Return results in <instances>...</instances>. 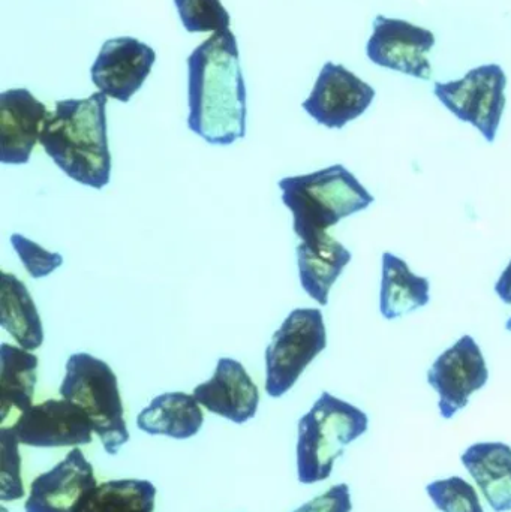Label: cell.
I'll use <instances>...</instances> for the list:
<instances>
[{
    "label": "cell",
    "mask_w": 511,
    "mask_h": 512,
    "mask_svg": "<svg viewBox=\"0 0 511 512\" xmlns=\"http://www.w3.org/2000/svg\"><path fill=\"white\" fill-rule=\"evenodd\" d=\"M188 128L212 146L246 135V86L230 29L213 33L188 57Z\"/></svg>",
    "instance_id": "1"
},
{
    "label": "cell",
    "mask_w": 511,
    "mask_h": 512,
    "mask_svg": "<svg viewBox=\"0 0 511 512\" xmlns=\"http://www.w3.org/2000/svg\"><path fill=\"white\" fill-rule=\"evenodd\" d=\"M107 98L95 92L86 99L57 101L39 138L44 152L69 179L93 189L105 188L111 180Z\"/></svg>",
    "instance_id": "2"
},
{
    "label": "cell",
    "mask_w": 511,
    "mask_h": 512,
    "mask_svg": "<svg viewBox=\"0 0 511 512\" xmlns=\"http://www.w3.org/2000/svg\"><path fill=\"white\" fill-rule=\"evenodd\" d=\"M282 203L293 215L302 242L327 233L342 219L368 209L375 198L344 165L279 180Z\"/></svg>",
    "instance_id": "3"
},
{
    "label": "cell",
    "mask_w": 511,
    "mask_h": 512,
    "mask_svg": "<svg viewBox=\"0 0 511 512\" xmlns=\"http://www.w3.org/2000/svg\"><path fill=\"white\" fill-rule=\"evenodd\" d=\"M369 418L362 409L324 391L299 421L297 475L303 484L327 480L345 447L365 435Z\"/></svg>",
    "instance_id": "4"
},
{
    "label": "cell",
    "mask_w": 511,
    "mask_h": 512,
    "mask_svg": "<svg viewBox=\"0 0 511 512\" xmlns=\"http://www.w3.org/2000/svg\"><path fill=\"white\" fill-rule=\"evenodd\" d=\"M59 393L83 409L105 453L114 456L129 441L119 382L105 361L87 352L72 354Z\"/></svg>",
    "instance_id": "5"
},
{
    "label": "cell",
    "mask_w": 511,
    "mask_h": 512,
    "mask_svg": "<svg viewBox=\"0 0 511 512\" xmlns=\"http://www.w3.org/2000/svg\"><path fill=\"white\" fill-rule=\"evenodd\" d=\"M326 348L323 312L320 309H294L267 346L266 393L273 399L284 396Z\"/></svg>",
    "instance_id": "6"
},
{
    "label": "cell",
    "mask_w": 511,
    "mask_h": 512,
    "mask_svg": "<svg viewBox=\"0 0 511 512\" xmlns=\"http://www.w3.org/2000/svg\"><path fill=\"white\" fill-rule=\"evenodd\" d=\"M507 75L497 63L470 69L459 80L437 81L434 95L462 122L479 129L488 143H494L507 105Z\"/></svg>",
    "instance_id": "7"
},
{
    "label": "cell",
    "mask_w": 511,
    "mask_h": 512,
    "mask_svg": "<svg viewBox=\"0 0 511 512\" xmlns=\"http://www.w3.org/2000/svg\"><path fill=\"white\" fill-rule=\"evenodd\" d=\"M437 44L432 30L401 18L377 15L366 44V56L375 65L420 80H431L428 54Z\"/></svg>",
    "instance_id": "8"
},
{
    "label": "cell",
    "mask_w": 511,
    "mask_h": 512,
    "mask_svg": "<svg viewBox=\"0 0 511 512\" xmlns=\"http://www.w3.org/2000/svg\"><path fill=\"white\" fill-rule=\"evenodd\" d=\"M374 87L338 63L321 68L314 89L302 107L318 125L342 129L366 113L375 99Z\"/></svg>",
    "instance_id": "9"
},
{
    "label": "cell",
    "mask_w": 511,
    "mask_h": 512,
    "mask_svg": "<svg viewBox=\"0 0 511 512\" xmlns=\"http://www.w3.org/2000/svg\"><path fill=\"white\" fill-rule=\"evenodd\" d=\"M489 379L482 349L471 336H462L432 364L428 382L440 396L441 417L450 420L468 405L471 394L482 390Z\"/></svg>",
    "instance_id": "10"
},
{
    "label": "cell",
    "mask_w": 511,
    "mask_h": 512,
    "mask_svg": "<svg viewBox=\"0 0 511 512\" xmlns=\"http://www.w3.org/2000/svg\"><path fill=\"white\" fill-rule=\"evenodd\" d=\"M9 427L21 445L36 448L87 445L95 433L83 409L63 397L30 406Z\"/></svg>",
    "instance_id": "11"
},
{
    "label": "cell",
    "mask_w": 511,
    "mask_h": 512,
    "mask_svg": "<svg viewBox=\"0 0 511 512\" xmlns=\"http://www.w3.org/2000/svg\"><path fill=\"white\" fill-rule=\"evenodd\" d=\"M155 62L152 47L131 36H120L102 44L90 75L99 92L116 101L129 102L149 77Z\"/></svg>",
    "instance_id": "12"
},
{
    "label": "cell",
    "mask_w": 511,
    "mask_h": 512,
    "mask_svg": "<svg viewBox=\"0 0 511 512\" xmlns=\"http://www.w3.org/2000/svg\"><path fill=\"white\" fill-rule=\"evenodd\" d=\"M96 489L93 466L80 448H74L51 471L33 480L24 511L80 512Z\"/></svg>",
    "instance_id": "13"
},
{
    "label": "cell",
    "mask_w": 511,
    "mask_h": 512,
    "mask_svg": "<svg viewBox=\"0 0 511 512\" xmlns=\"http://www.w3.org/2000/svg\"><path fill=\"white\" fill-rule=\"evenodd\" d=\"M48 113L27 89L6 90L0 95V162L23 165L30 161L41 138Z\"/></svg>",
    "instance_id": "14"
},
{
    "label": "cell",
    "mask_w": 511,
    "mask_h": 512,
    "mask_svg": "<svg viewBox=\"0 0 511 512\" xmlns=\"http://www.w3.org/2000/svg\"><path fill=\"white\" fill-rule=\"evenodd\" d=\"M194 397L207 411L236 424L254 418L260 403L257 385L233 358H219L212 378L195 387Z\"/></svg>",
    "instance_id": "15"
},
{
    "label": "cell",
    "mask_w": 511,
    "mask_h": 512,
    "mask_svg": "<svg viewBox=\"0 0 511 512\" xmlns=\"http://www.w3.org/2000/svg\"><path fill=\"white\" fill-rule=\"evenodd\" d=\"M296 254L303 291L321 306H327L330 289L350 264L353 255L327 233L300 243Z\"/></svg>",
    "instance_id": "16"
},
{
    "label": "cell",
    "mask_w": 511,
    "mask_h": 512,
    "mask_svg": "<svg viewBox=\"0 0 511 512\" xmlns=\"http://www.w3.org/2000/svg\"><path fill=\"white\" fill-rule=\"evenodd\" d=\"M477 487L495 512L511 511V448L503 442H485L462 454Z\"/></svg>",
    "instance_id": "17"
},
{
    "label": "cell",
    "mask_w": 511,
    "mask_h": 512,
    "mask_svg": "<svg viewBox=\"0 0 511 512\" xmlns=\"http://www.w3.org/2000/svg\"><path fill=\"white\" fill-rule=\"evenodd\" d=\"M39 360L32 351L2 343L0 346V420L14 421L30 408L38 382Z\"/></svg>",
    "instance_id": "18"
},
{
    "label": "cell",
    "mask_w": 511,
    "mask_h": 512,
    "mask_svg": "<svg viewBox=\"0 0 511 512\" xmlns=\"http://www.w3.org/2000/svg\"><path fill=\"white\" fill-rule=\"evenodd\" d=\"M203 423L204 414L194 394L180 391L155 397L137 417L138 429L144 433L173 439L192 438L200 432Z\"/></svg>",
    "instance_id": "19"
},
{
    "label": "cell",
    "mask_w": 511,
    "mask_h": 512,
    "mask_svg": "<svg viewBox=\"0 0 511 512\" xmlns=\"http://www.w3.org/2000/svg\"><path fill=\"white\" fill-rule=\"evenodd\" d=\"M0 325L27 351H36L44 342V327L27 286L14 274L2 273Z\"/></svg>",
    "instance_id": "20"
},
{
    "label": "cell",
    "mask_w": 511,
    "mask_h": 512,
    "mask_svg": "<svg viewBox=\"0 0 511 512\" xmlns=\"http://www.w3.org/2000/svg\"><path fill=\"white\" fill-rule=\"evenodd\" d=\"M429 279L417 276L399 256L384 252L380 312L386 319L401 318L429 303Z\"/></svg>",
    "instance_id": "21"
},
{
    "label": "cell",
    "mask_w": 511,
    "mask_h": 512,
    "mask_svg": "<svg viewBox=\"0 0 511 512\" xmlns=\"http://www.w3.org/2000/svg\"><path fill=\"white\" fill-rule=\"evenodd\" d=\"M156 487L144 480H113L99 484L80 512H153Z\"/></svg>",
    "instance_id": "22"
},
{
    "label": "cell",
    "mask_w": 511,
    "mask_h": 512,
    "mask_svg": "<svg viewBox=\"0 0 511 512\" xmlns=\"http://www.w3.org/2000/svg\"><path fill=\"white\" fill-rule=\"evenodd\" d=\"M183 27L189 33L224 32L231 17L221 0H174Z\"/></svg>",
    "instance_id": "23"
},
{
    "label": "cell",
    "mask_w": 511,
    "mask_h": 512,
    "mask_svg": "<svg viewBox=\"0 0 511 512\" xmlns=\"http://www.w3.org/2000/svg\"><path fill=\"white\" fill-rule=\"evenodd\" d=\"M426 492L443 512H485L474 487L462 478L435 481L426 487Z\"/></svg>",
    "instance_id": "24"
},
{
    "label": "cell",
    "mask_w": 511,
    "mask_h": 512,
    "mask_svg": "<svg viewBox=\"0 0 511 512\" xmlns=\"http://www.w3.org/2000/svg\"><path fill=\"white\" fill-rule=\"evenodd\" d=\"M17 436L8 426L0 429V447H2V495L3 502L23 498V483L20 477V454H18Z\"/></svg>",
    "instance_id": "25"
},
{
    "label": "cell",
    "mask_w": 511,
    "mask_h": 512,
    "mask_svg": "<svg viewBox=\"0 0 511 512\" xmlns=\"http://www.w3.org/2000/svg\"><path fill=\"white\" fill-rule=\"evenodd\" d=\"M11 245L33 279H42L63 264L62 255L48 252L47 249L41 248L38 243L26 239L21 234H12Z\"/></svg>",
    "instance_id": "26"
},
{
    "label": "cell",
    "mask_w": 511,
    "mask_h": 512,
    "mask_svg": "<svg viewBox=\"0 0 511 512\" xmlns=\"http://www.w3.org/2000/svg\"><path fill=\"white\" fill-rule=\"evenodd\" d=\"M351 510H353V504H351L350 487L347 484H338L294 512H351Z\"/></svg>",
    "instance_id": "27"
},
{
    "label": "cell",
    "mask_w": 511,
    "mask_h": 512,
    "mask_svg": "<svg viewBox=\"0 0 511 512\" xmlns=\"http://www.w3.org/2000/svg\"><path fill=\"white\" fill-rule=\"evenodd\" d=\"M495 292L506 304H511V261L495 283Z\"/></svg>",
    "instance_id": "28"
},
{
    "label": "cell",
    "mask_w": 511,
    "mask_h": 512,
    "mask_svg": "<svg viewBox=\"0 0 511 512\" xmlns=\"http://www.w3.org/2000/svg\"><path fill=\"white\" fill-rule=\"evenodd\" d=\"M507 331H511V318L506 322Z\"/></svg>",
    "instance_id": "29"
}]
</instances>
